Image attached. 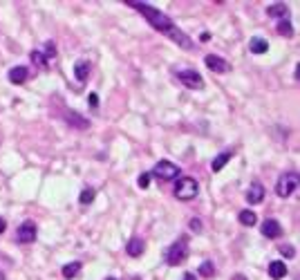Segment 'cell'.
I'll list each match as a JSON object with an SVG mask.
<instances>
[{
	"mask_svg": "<svg viewBox=\"0 0 300 280\" xmlns=\"http://www.w3.org/2000/svg\"><path fill=\"white\" fill-rule=\"evenodd\" d=\"M130 7H135V9L139 11V14H143L146 16V21L150 23V25L157 29V32H162V34H166V36L170 38V41H175L179 45V47H184V49H193L195 45H193V41H190L188 36H186L182 29H179L177 25H175L173 21H170L166 14H163L162 9H155L153 5H148V2H135V0H130L128 2Z\"/></svg>",
	"mask_w": 300,
	"mask_h": 280,
	"instance_id": "obj_1",
	"label": "cell"
},
{
	"mask_svg": "<svg viewBox=\"0 0 300 280\" xmlns=\"http://www.w3.org/2000/svg\"><path fill=\"white\" fill-rule=\"evenodd\" d=\"M175 197L182 202H190L200 195V184L195 177H179L177 184H175Z\"/></svg>",
	"mask_w": 300,
	"mask_h": 280,
	"instance_id": "obj_2",
	"label": "cell"
},
{
	"mask_svg": "<svg viewBox=\"0 0 300 280\" xmlns=\"http://www.w3.org/2000/svg\"><path fill=\"white\" fill-rule=\"evenodd\" d=\"M298 184H300L298 173L287 170V173H282L278 177V182H276V193H278V197H289V195H294L296 193Z\"/></svg>",
	"mask_w": 300,
	"mask_h": 280,
	"instance_id": "obj_3",
	"label": "cell"
},
{
	"mask_svg": "<svg viewBox=\"0 0 300 280\" xmlns=\"http://www.w3.org/2000/svg\"><path fill=\"white\" fill-rule=\"evenodd\" d=\"M186 258H188V240L186 238H179L177 242H173L168 249H166V262H168L170 267L182 264Z\"/></svg>",
	"mask_w": 300,
	"mask_h": 280,
	"instance_id": "obj_4",
	"label": "cell"
},
{
	"mask_svg": "<svg viewBox=\"0 0 300 280\" xmlns=\"http://www.w3.org/2000/svg\"><path fill=\"white\" fill-rule=\"evenodd\" d=\"M150 175L159 177L162 182L177 180V177H179V166L173 164V162H168V159H162V162H157V164H155V168H153V173H150Z\"/></svg>",
	"mask_w": 300,
	"mask_h": 280,
	"instance_id": "obj_5",
	"label": "cell"
},
{
	"mask_svg": "<svg viewBox=\"0 0 300 280\" xmlns=\"http://www.w3.org/2000/svg\"><path fill=\"white\" fill-rule=\"evenodd\" d=\"M177 81L182 85H186L188 90H202L204 88V79L195 70H182V72H177Z\"/></svg>",
	"mask_w": 300,
	"mask_h": 280,
	"instance_id": "obj_6",
	"label": "cell"
},
{
	"mask_svg": "<svg viewBox=\"0 0 300 280\" xmlns=\"http://www.w3.org/2000/svg\"><path fill=\"white\" fill-rule=\"evenodd\" d=\"M36 235H38V229H36V224H34L32 220L23 222L21 227H18V231H16V240L21 244H32L34 240H36Z\"/></svg>",
	"mask_w": 300,
	"mask_h": 280,
	"instance_id": "obj_7",
	"label": "cell"
},
{
	"mask_svg": "<svg viewBox=\"0 0 300 280\" xmlns=\"http://www.w3.org/2000/svg\"><path fill=\"white\" fill-rule=\"evenodd\" d=\"M260 233H262L264 238L276 240V238H280V235H282V227H280L278 220H274V217H267V220L260 224Z\"/></svg>",
	"mask_w": 300,
	"mask_h": 280,
	"instance_id": "obj_8",
	"label": "cell"
},
{
	"mask_svg": "<svg viewBox=\"0 0 300 280\" xmlns=\"http://www.w3.org/2000/svg\"><path fill=\"white\" fill-rule=\"evenodd\" d=\"M204 63H206V68L211 70V72H215V74H227L229 70H231V65L222 56H215V54H208V56L204 58Z\"/></svg>",
	"mask_w": 300,
	"mask_h": 280,
	"instance_id": "obj_9",
	"label": "cell"
},
{
	"mask_svg": "<svg viewBox=\"0 0 300 280\" xmlns=\"http://www.w3.org/2000/svg\"><path fill=\"white\" fill-rule=\"evenodd\" d=\"M264 200V186L260 182H253L247 190V202L249 204H258V202Z\"/></svg>",
	"mask_w": 300,
	"mask_h": 280,
	"instance_id": "obj_10",
	"label": "cell"
},
{
	"mask_svg": "<svg viewBox=\"0 0 300 280\" xmlns=\"http://www.w3.org/2000/svg\"><path fill=\"white\" fill-rule=\"evenodd\" d=\"M27 79H29V70H27L25 65H18V68H11L9 70V81L14 85H23Z\"/></svg>",
	"mask_w": 300,
	"mask_h": 280,
	"instance_id": "obj_11",
	"label": "cell"
},
{
	"mask_svg": "<svg viewBox=\"0 0 300 280\" xmlns=\"http://www.w3.org/2000/svg\"><path fill=\"white\" fill-rule=\"evenodd\" d=\"M143 251H146V242L141 238H132L130 242H126V254L132 256V258H139Z\"/></svg>",
	"mask_w": 300,
	"mask_h": 280,
	"instance_id": "obj_12",
	"label": "cell"
},
{
	"mask_svg": "<svg viewBox=\"0 0 300 280\" xmlns=\"http://www.w3.org/2000/svg\"><path fill=\"white\" fill-rule=\"evenodd\" d=\"M269 276L274 280H282L287 276V264L282 260H274V262H269Z\"/></svg>",
	"mask_w": 300,
	"mask_h": 280,
	"instance_id": "obj_13",
	"label": "cell"
},
{
	"mask_svg": "<svg viewBox=\"0 0 300 280\" xmlns=\"http://www.w3.org/2000/svg\"><path fill=\"white\" fill-rule=\"evenodd\" d=\"M233 155H235V153H233V150H224V153H220V155H217V157L211 162V168H213V173H220V170L229 164V159H231Z\"/></svg>",
	"mask_w": 300,
	"mask_h": 280,
	"instance_id": "obj_14",
	"label": "cell"
},
{
	"mask_svg": "<svg viewBox=\"0 0 300 280\" xmlns=\"http://www.w3.org/2000/svg\"><path fill=\"white\" fill-rule=\"evenodd\" d=\"M267 14L274 18H282V21H289V9H287V5H282V2H276V5H269L267 7Z\"/></svg>",
	"mask_w": 300,
	"mask_h": 280,
	"instance_id": "obj_15",
	"label": "cell"
},
{
	"mask_svg": "<svg viewBox=\"0 0 300 280\" xmlns=\"http://www.w3.org/2000/svg\"><path fill=\"white\" fill-rule=\"evenodd\" d=\"M249 49H251V54H264V52H269V41H264L260 36H253L249 41Z\"/></svg>",
	"mask_w": 300,
	"mask_h": 280,
	"instance_id": "obj_16",
	"label": "cell"
},
{
	"mask_svg": "<svg viewBox=\"0 0 300 280\" xmlns=\"http://www.w3.org/2000/svg\"><path fill=\"white\" fill-rule=\"evenodd\" d=\"M65 121H68L69 126H74V128H81V130L90 128V121H88V119H83V117H81L79 112H68V117H65Z\"/></svg>",
	"mask_w": 300,
	"mask_h": 280,
	"instance_id": "obj_17",
	"label": "cell"
},
{
	"mask_svg": "<svg viewBox=\"0 0 300 280\" xmlns=\"http://www.w3.org/2000/svg\"><path fill=\"white\" fill-rule=\"evenodd\" d=\"M61 274H63V278H68V280L76 278V276L81 274V262H79V260H74V262L63 264V269H61Z\"/></svg>",
	"mask_w": 300,
	"mask_h": 280,
	"instance_id": "obj_18",
	"label": "cell"
},
{
	"mask_svg": "<svg viewBox=\"0 0 300 280\" xmlns=\"http://www.w3.org/2000/svg\"><path fill=\"white\" fill-rule=\"evenodd\" d=\"M88 74H90V63L88 61H79V63H74V76H76V81L83 83V81L88 79Z\"/></svg>",
	"mask_w": 300,
	"mask_h": 280,
	"instance_id": "obj_19",
	"label": "cell"
},
{
	"mask_svg": "<svg viewBox=\"0 0 300 280\" xmlns=\"http://www.w3.org/2000/svg\"><path fill=\"white\" fill-rule=\"evenodd\" d=\"M240 224H244V227H253V224L258 222V215L251 211V209H247V211H240Z\"/></svg>",
	"mask_w": 300,
	"mask_h": 280,
	"instance_id": "obj_20",
	"label": "cell"
},
{
	"mask_svg": "<svg viewBox=\"0 0 300 280\" xmlns=\"http://www.w3.org/2000/svg\"><path fill=\"white\" fill-rule=\"evenodd\" d=\"M215 274V267H213L211 260H204V262L200 264V276L202 278H211V276Z\"/></svg>",
	"mask_w": 300,
	"mask_h": 280,
	"instance_id": "obj_21",
	"label": "cell"
},
{
	"mask_svg": "<svg viewBox=\"0 0 300 280\" xmlns=\"http://www.w3.org/2000/svg\"><path fill=\"white\" fill-rule=\"evenodd\" d=\"M278 34H280V36H287V38H289L291 34H294V27H291V23L289 21H280L278 23Z\"/></svg>",
	"mask_w": 300,
	"mask_h": 280,
	"instance_id": "obj_22",
	"label": "cell"
},
{
	"mask_svg": "<svg viewBox=\"0 0 300 280\" xmlns=\"http://www.w3.org/2000/svg\"><path fill=\"white\" fill-rule=\"evenodd\" d=\"M94 197H96V190L94 188H83V190H81L79 202H81V204H90V202L94 200Z\"/></svg>",
	"mask_w": 300,
	"mask_h": 280,
	"instance_id": "obj_23",
	"label": "cell"
},
{
	"mask_svg": "<svg viewBox=\"0 0 300 280\" xmlns=\"http://www.w3.org/2000/svg\"><path fill=\"white\" fill-rule=\"evenodd\" d=\"M29 58H32V63L41 65V68H47V63H45V61H47V58L43 56V52H36V49H34V52L29 54Z\"/></svg>",
	"mask_w": 300,
	"mask_h": 280,
	"instance_id": "obj_24",
	"label": "cell"
},
{
	"mask_svg": "<svg viewBox=\"0 0 300 280\" xmlns=\"http://www.w3.org/2000/svg\"><path fill=\"white\" fill-rule=\"evenodd\" d=\"M45 58H52L56 56V45H54V41H47L45 43V54H43Z\"/></svg>",
	"mask_w": 300,
	"mask_h": 280,
	"instance_id": "obj_25",
	"label": "cell"
},
{
	"mask_svg": "<svg viewBox=\"0 0 300 280\" xmlns=\"http://www.w3.org/2000/svg\"><path fill=\"white\" fill-rule=\"evenodd\" d=\"M188 227H190V231H193V233H202V229H204V227H202L200 217H193V220L188 222Z\"/></svg>",
	"mask_w": 300,
	"mask_h": 280,
	"instance_id": "obj_26",
	"label": "cell"
},
{
	"mask_svg": "<svg viewBox=\"0 0 300 280\" xmlns=\"http://www.w3.org/2000/svg\"><path fill=\"white\" fill-rule=\"evenodd\" d=\"M137 184H139V188H148V186H150V173H143V175H139Z\"/></svg>",
	"mask_w": 300,
	"mask_h": 280,
	"instance_id": "obj_27",
	"label": "cell"
},
{
	"mask_svg": "<svg viewBox=\"0 0 300 280\" xmlns=\"http://www.w3.org/2000/svg\"><path fill=\"white\" fill-rule=\"evenodd\" d=\"M280 254L287 256V258H294L296 251H294V247H289V244H282V247H280Z\"/></svg>",
	"mask_w": 300,
	"mask_h": 280,
	"instance_id": "obj_28",
	"label": "cell"
},
{
	"mask_svg": "<svg viewBox=\"0 0 300 280\" xmlns=\"http://www.w3.org/2000/svg\"><path fill=\"white\" fill-rule=\"evenodd\" d=\"M88 103H90L92 108H96V106H99V96H96V94H90V96H88Z\"/></svg>",
	"mask_w": 300,
	"mask_h": 280,
	"instance_id": "obj_29",
	"label": "cell"
},
{
	"mask_svg": "<svg viewBox=\"0 0 300 280\" xmlns=\"http://www.w3.org/2000/svg\"><path fill=\"white\" fill-rule=\"evenodd\" d=\"M182 280H197V276H195V274H184V278H182Z\"/></svg>",
	"mask_w": 300,
	"mask_h": 280,
	"instance_id": "obj_30",
	"label": "cell"
},
{
	"mask_svg": "<svg viewBox=\"0 0 300 280\" xmlns=\"http://www.w3.org/2000/svg\"><path fill=\"white\" fill-rule=\"evenodd\" d=\"M5 229H7V222L2 220V217H0V233H5Z\"/></svg>",
	"mask_w": 300,
	"mask_h": 280,
	"instance_id": "obj_31",
	"label": "cell"
},
{
	"mask_svg": "<svg viewBox=\"0 0 300 280\" xmlns=\"http://www.w3.org/2000/svg\"><path fill=\"white\" fill-rule=\"evenodd\" d=\"M233 280H247V278H244L242 274H237V276H233Z\"/></svg>",
	"mask_w": 300,
	"mask_h": 280,
	"instance_id": "obj_32",
	"label": "cell"
},
{
	"mask_svg": "<svg viewBox=\"0 0 300 280\" xmlns=\"http://www.w3.org/2000/svg\"><path fill=\"white\" fill-rule=\"evenodd\" d=\"M0 280H5V274H2V271H0Z\"/></svg>",
	"mask_w": 300,
	"mask_h": 280,
	"instance_id": "obj_33",
	"label": "cell"
},
{
	"mask_svg": "<svg viewBox=\"0 0 300 280\" xmlns=\"http://www.w3.org/2000/svg\"><path fill=\"white\" fill-rule=\"evenodd\" d=\"M106 280H115V278H106Z\"/></svg>",
	"mask_w": 300,
	"mask_h": 280,
	"instance_id": "obj_34",
	"label": "cell"
}]
</instances>
